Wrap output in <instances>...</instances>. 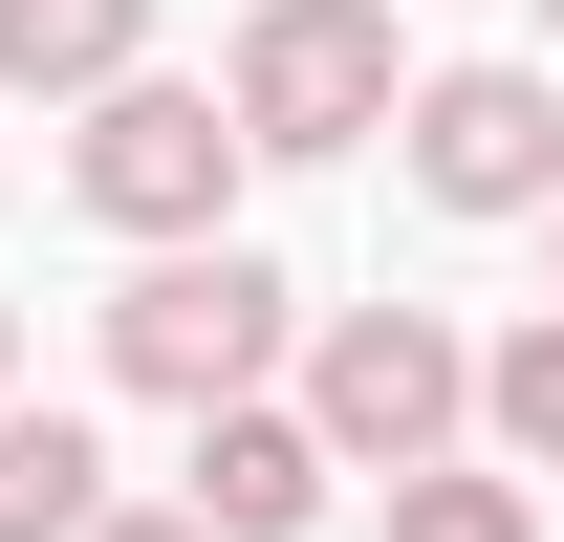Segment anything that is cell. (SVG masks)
<instances>
[{
  "instance_id": "cell-1",
  "label": "cell",
  "mask_w": 564,
  "mask_h": 542,
  "mask_svg": "<svg viewBox=\"0 0 564 542\" xmlns=\"http://www.w3.org/2000/svg\"><path fill=\"white\" fill-rule=\"evenodd\" d=\"M304 434H326V477H434L456 434H478V347L434 326V304H326V347H304Z\"/></svg>"
},
{
  "instance_id": "cell-2",
  "label": "cell",
  "mask_w": 564,
  "mask_h": 542,
  "mask_svg": "<svg viewBox=\"0 0 564 542\" xmlns=\"http://www.w3.org/2000/svg\"><path fill=\"white\" fill-rule=\"evenodd\" d=\"M282 326H304V282H282L261 239H196V261H131V282H109V369H131L152 412H261Z\"/></svg>"
},
{
  "instance_id": "cell-3",
  "label": "cell",
  "mask_w": 564,
  "mask_h": 542,
  "mask_svg": "<svg viewBox=\"0 0 564 542\" xmlns=\"http://www.w3.org/2000/svg\"><path fill=\"white\" fill-rule=\"evenodd\" d=\"M217 109H239V152H369L413 109V44H391V0H239Z\"/></svg>"
},
{
  "instance_id": "cell-4",
  "label": "cell",
  "mask_w": 564,
  "mask_h": 542,
  "mask_svg": "<svg viewBox=\"0 0 564 542\" xmlns=\"http://www.w3.org/2000/svg\"><path fill=\"white\" fill-rule=\"evenodd\" d=\"M239 174H261V152H239V109H217V87H109V109H87L66 131V196L109 217V239H152V261H196V239H239Z\"/></svg>"
},
{
  "instance_id": "cell-5",
  "label": "cell",
  "mask_w": 564,
  "mask_h": 542,
  "mask_svg": "<svg viewBox=\"0 0 564 542\" xmlns=\"http://www.w3.org/2000/svg\"><path fill=\"white\" fill-rule=\"evenodd\" d=\"M391 152H413L434 217H564V87L543 66H413Z\"/></svg>"
},
{
  "instance_id": "cell-6",
  "label": "cell",
  "mask_w": 564,
  "mask_h": 542,
  "mask_svg": "<svg viewBox=\"0 0 564 542\" xmlns=\"http://www.w3.org/2000/svg\"><path fill=\"white\" fill-rule=\"evenodd\" d=\"M174 521H196V542H304V521H326V434H304V412H196V499H174Z\"/></svg>"
},
{
  "instance_id": "cell-7",
  "label": "cell",
  "mask_w": 564,
  "mask_h": 542,
  "mask_svg": "<svg viewBox=\"0 0 564 542\" xmlns=\"http://www.w3.org/2000/svg\"><path fill=\"white\" fill-rule=\"evenodd\" d=\"M0 87H44V109L152 87V0H0Z\"/></svg>"
},
{
  "instance_id": "cell-8",
  "label": "cell",
  "mask_w": 564,
  "mask_h": 542,
  "mask_svg": "<svg viewBox=\"0 0 564 542\" xmlns=\"http://www.w3.org/2000/svg\"><path fill=\"white\" fill-rule=\"evenodd\" d=\"M478 456L521 477V499L564 477V304H543V326H499V347H478Z\"/></svg>"
},
{
  "instance_id": "cell-9",
  "label": "cell",
  "mask_w": 564,
  "mask_h": 542,
  "mask_svg": "<svg viewBox=\"0 0 564 542\" xmlns=\"http://www.w3.org/2000/svg\"><path fill=\"white\" fill-rule=\"evenodd\" d=\"M87 521H109L87 412H0V542H87Z\"/></svg>"
},
{
  "instance_id": "cell-10",
  "label": "cell",
  "mask_w": 564,
  "mask_h": 542,
  "mask_svg": "<svg viewBox=\"0 0 564 542\" xmlns=\"http://www.w3.org/2000/svg\"><path fill=\"white\" fill-rule=\"evenodd\" d=\"M391 542H543V499L499 456H434V477H391Z\"/></svg>"
},
{
  "instance_id": "cell-11",
  "label": "cell",
  "mask_w": 564,
  "mask_h": 542,
  "mask_svg": "<svg viewBox=\"0 0 564 542\" xmlns=\"http://www.w3.org/2000/svg\"><path fill=\"white\" fill-rule=\"evenodd\" d=\"M87 542H196V521H174V499H152V521H131V499H109V521H87Z\"/></svg>"
},
{
  "instance_id": "cell-12",
  "label": "cell",
  "mask_w": 564,
  "mask_h": 542,
  "mask_svg": "<svg viewBox=\"0 0 564 542\" xmlns=\"http://www.w3.org/2000/svg\"><path fill=\"white\" fill-rule=\"evenodd\" d=\"M0 412H22V304H0Z\"/></svg>"
},
{
  "instance_id": "cell-13",
  "label": "cell",
  "mask_w": 564,
  "mask_h": 542,
  "mask_svg": "<svg viewBox=\"0 0 564 542\" xmlns=\"http://www.w3.org/2000/svg\"><path fill=\"white\" fill-rule=\"evenodd\" d=\"M543 22H564V0H543Z\"/></svg>"
}]
</instances>
